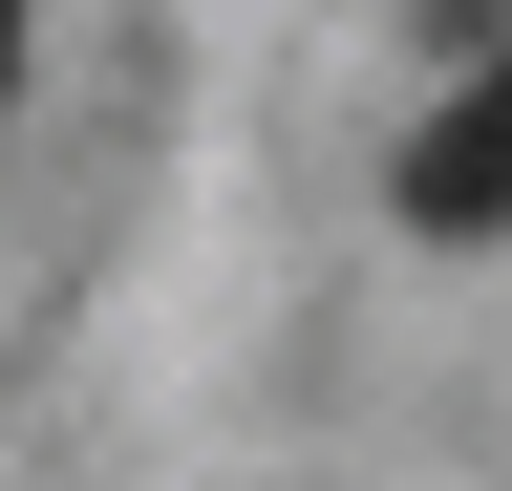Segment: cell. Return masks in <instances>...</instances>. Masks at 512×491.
<instances>
[{
  "instance_id": "cell-1",
  "label": "cell",
  "mask_w": 512,
  "mask_h": 491,
  "mask_svg": "<svg viewBox=\"0 0 512 491\" xmlns=\"http://www.w3.org/2000/svg\"><path fill=\"white\" fill-rule=\"evenodd\" d=\"M406 235H512V43L427 107V150H406Z\"/></svg>"
},
{
  "instance_id": "cell-2",
  "label": "cell",
  "mask_w": 512,
  "mask_h": 491,
  "mask_svg": "<svg viewBox=\"0 0 512 491\" xmlns=\"http://www.w3.org/2000/svg\"><path fill=\"white\" fill-rule=\"evenodd\" d=\"M22 22H43V0H0V86H22Z\"/></svg>"
}]
</instances>
